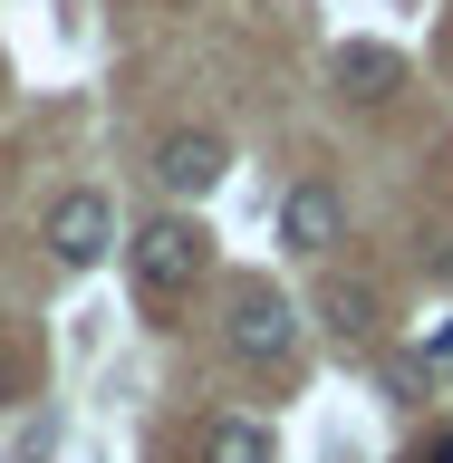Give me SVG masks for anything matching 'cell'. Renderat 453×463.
<instances>
[{
    "label": "cell",
    "instance_id": "cell-8",
    "mask_svg": "<svg viewBox=\"0 0 453 463\" xmlns=\"http://www.w3.org/2000/svg\"><path fill=\"white\" fill-rule=\"evenodd\" d=\"M318 309H328L338 338H367V328H376V299H367L357 280H328V289H318Z\"/></svg>",
    "mask_w": 453,
    "mask_h": 463
},
{
    "label": "cell",
    "instance_id": "cell-4",
    "mask_svg": "<svg viewBox=\"0 0 453 463\" xmlns=\"http://www.w3.org/2000/svg\"><path fill=\"white\" fill-rule=\"evenodd\" d=\"M222 136H203V126H184V136H165L155 145V174H165V194H212L222 184Z\"/></svg>",
    "mask_w": 453,
    "mask_h": 463
},
{
    "label": "cell",
    "instance_id": "cell-6",
    "mask_svg": "<svg viewBox=\"0 0 453 463\" xmlns=\"http://www.w3.org/2000/svg\"><path fill=\"white\" fill-rule=\"evenodd\" d=\"M396 78H405L396 49H367V39H347V49H338V97H357V107H386Z\"/></svg>",
    "mask_w": 453,
    "mask_h": 463
},
{
    "label": "cell",
    "instance_id": "cell-7",
    "mask_svg": "<svg viewBox=\"0 0 453 463\" xmlns=\"http://www.w3.org/2000/svg\"><path fill=\"white\" fill-rule=\"evenodd\" d=\"M203 463H270V434L241 425V415H212L203 425Z\"/></svg>",
    "mask_w": 453,
    "mask_h": 463
},
{
    "label": "cell",
    "instance_id": "cell-2",
    "mask_svg": "<svg viewBox=\"0 0 453 463\" xmlns=\"http://www.w3.org/2000/svg\"><path fill=\"white\" fill-rule=\"evenodd\" d=\"M222 338H231V357H241V367H280L289 347H299V309H289L280 289H241V299H231V318H222Z\"/></svg>",
    "mask_w": 453,
    "mask_h": 463
},
{
    "label": "cell",
    "instance_id": "cell-3",
    "mask_svg": "<svg viewBox=\"0 0 453 463\" xmlns=\"http://www.w3.org/2000/svg\"><path fill=\"white\" fill-rule=\"evenodd\" d=\"M107 241H116V213H107V194H58L49 203V251L58 260H107Z\"/></svg>",
    "mask_w": 453,
    "mask_h": 463
},
{
    "label": "cell",
    "instance_id": "cell-1",
    "mask_svg": "<svg viewBox=\"0 0 453 463\" xmlns=\"http://www.w3.org/2000/svg\"><path fill=\"white\" fill-rule=\"evenodd\" d=\"M203 260H212V251H203V232L184 222V213H165V222L136 232V280L155 289V299H184V289L203 280Z\"/></svg>",
    "mask_w": 453,
    "mask_h": 463
},
{
    "label": "cell",
    "instance_id": "cell-5",
    "mask_svg": "<svg viewBox=\"0 0 453 463\" xmlns=\"http://www.w3.org/2000/svg\"><path fill=\"white\" fill-rule=\"evenodd\" d=\"M338 232H347V213H338L328 184H289V194H280V241H289V251H328Z\"/></svg>",
    "mask_w": 453,
    "mask_h": 463
},
{
    "label": "cell",
    "instance_id": "cell-10",
    "mask_svg": "<svg viewBox=\"0 0 453 463\" xmlns=\"http://www.w3.org/2000/svg\"><path fill=\"white\" fill-rule=\"evenodd\" d=\"M434 463H453V434H444V444H434Z\"/></svg>",
    "mask_w": 453,
    "mask_h": 463
},
{
    "label": "cell",
    "instance_id": "cell-9",
    "mask_svg": "<svg viewBox=\"0 0 453 463\" xmlns=\"http://www.w3.org/2000/svg\"><path fill=\"white\" fill-rule=\"evenodd\" d=\"M425 357H453V318H434V328H425Z\"/></svg>",
    "mask_w": 453,
    "mask_h": 463
}]
</instances>
